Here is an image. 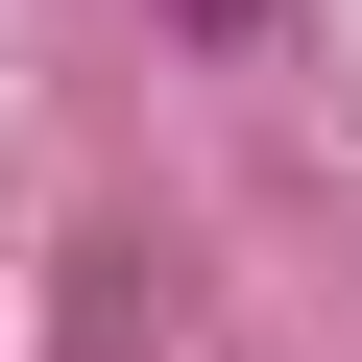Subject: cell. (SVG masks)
I'll list each match as a JSON object with an SVG mask.
<instances>
[{"instance_id":"obj_1","label":"cell","mask_w":362,"mask_h":362,"mask_svg":"<svg viewBox=\"0 0 362 362\" xmlns=\"http://www.w3.org/2000/svg\"><path fill=\"white\" fill-rule=\"evenodd\" d=\"M49 362H145V242H49Z\"/></svg>"},{"instance_id":"obj_2","label":"cell","mask_w":362,"mask_h":362,"mask_svg":"<svg viewBox=\"0 0 362 362\" xmlns=\"http://www.w3.org/2000/svg\"><path fill=\"white\" fill-rule=\"evenodd\" d=\"M169 25H194V49H266V25H290V0H169Z\"/></svg>"}]
</instances>
